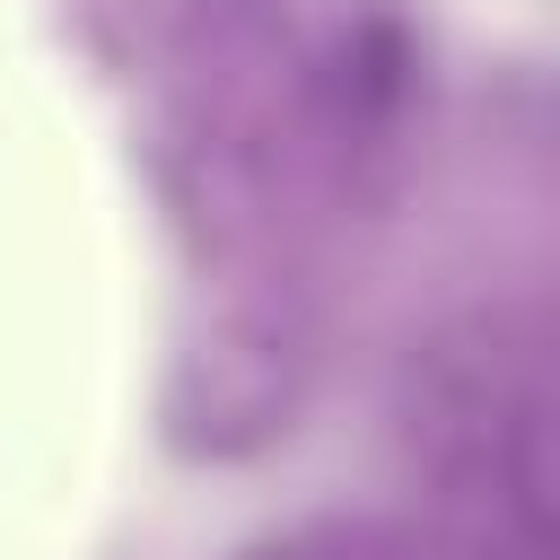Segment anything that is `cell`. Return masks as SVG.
<instances>
[{"instance_id":"obj_1","label":"cell","mask_w":560,"mask_h":560,"mask_svg":"<svg viewBox=\"0 0 560 560\" xmlns=\"http://www.w3.org/2000/svg\"><path fill=\"white\" fill-rule=\"evenodd\" d=\"M341 70H350V96H359V105H394V96H402V70H411L402 26H394V18H368V26L350 35Z\"/></svg>"}]
</instances>
